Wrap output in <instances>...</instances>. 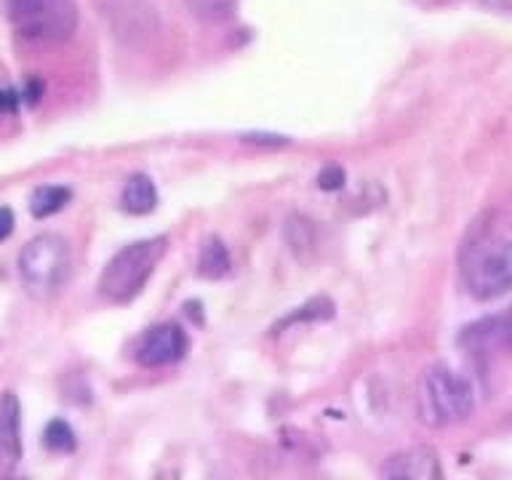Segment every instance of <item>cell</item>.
<instances>
[{"label":"cell","mask_w":512,"mask_h":480,"mask_svg":"<svg viewBox=\"0 0 512 480\" xmlns=\"http://www.w3.org/2000/svg\"><path fill=\"white\" fill-rule=\"evenodd\" d=\"M462 280L480 302L512 291V240L478 235L462 251Z\"/></svg>","instance_id":"obj_1"},{"label":"cell","mask_w":512,"mask_h":480,"mask_svg":"<svg viewBox=\"0 0 512 480\" xmlns=\"http://www.w3.org/2000/svg\"><path fill=\"white\" fill-rule=\"evenodd\" d=\"M475 408V387L448 366H432L419 384V416L430 427H448L467 419Z\"/></svg>","instance_id":"obj_2"},{"label":"cell","mask_w":512,"mask_h":480,"mask_svg":"<svg viewBox=\"0 0 512 480\" xmlns=\"http://www.w3.org/2000/svg\"><path fill=\"white\" fill-rule=\"evenodd\" d=\"M166 254V238H147L128 243L112 256L99 278V294L107 302H131L144 288L155 264Z\"/></svg>","instance_id":"obj_3"},{"label":"cell","mask_w":512,"mask_h":480,"mask_svg":"<svg viewBox=\"0 0 512 480\" xmlns=\"http://www.w3.org/2000/svg\"><path fill=\"white\" fill-rule=\"evenodd\" d=\"M14 30L35 43H62L78 27L75 0H8Z\"/></svg>","instance_id":"obj_4"},{"label":"cell","mask_w":512,"mask_h":480,"mask_svg":"<svg viewBox=\"0 0 512 480\" xmlns=\"http://www.w3.org/2000/svg\"><path fill=\"white\" fill-rule=\"evenodd\" d=\"M70 272V246L59 235H38L19 254V275L35 296L56 294Z\"/></svg>","instance_id":"obj_5"},{"label":"cell","mask_w":512,"mask_h":480,"mask_svg":"<svg viewBox=\"0 0 512 480\" xmlns=\"http://www.w3.org/2000/svg\"><path fill=\"white\" fill-rule=\"evenodd\" d=\"M459 344L475 358H496L512 352V307L470 323L459 334Z\"/></svg>","instance_id":"obj_6"},{"label":"cell","mask_w":512,"mask_h":480,"mask_svg":"<svg viewBox=\"0 0 512 480\" xmlns=\"http://www.w3.org/2000/svg\"><path fill=\"white\" fill-rule=\"evenodd\" d=\"M184 352H187V334L176 323H160V326L147 328L136 344V360L147 368L176 363L179 358H184Z\"/></svg>","instance_id":"obj_7"},{"label":"cell","mask_w":512,"mask_h":480,"mask_svg":"<svg viewBox=\"0 0 512 480\" xmlns=\"http://www.w3.org/2000/svg\"><path fill=\"white\" fill-rule=\"evenodd\" d=\"M104 16L112 22V30L120 38L142 40L155 32L158 22L147 0H104Z\"/></svg>","instance_id":"obj_8"},{"label":"cell","mask_w":512,"mask_h":480,"mask_svg":"<svg viewBox=\"0 0 512 480\" xmlns=\"http://www.w3.org/2000/svg\"><path fill=\"white\" fill-rule=\"evenodd\" d=\"M440 459L430 446H416L390 456L382 467V478L406 480H435L440 478Z\"/></svg>","instance_id":"obj_9"},{"label":"cell","mask_w":512,"mask_h":480,"mask_svg":"<svg viewBox=\"0 0 512 480\" xmlns=\"http://www.w3.org/2000/svg\"><path fill=\"white\" fill-rule=\"evenodd\" d=\"M22 459V408L14 392L0 398V470H14Z\"/></svg>","instance_id":"obj_10"},{"label":"cell","mask_w":512,"mask_h":480,"mask_svg":"<svg viewBox=\"0 0 512 480\" xmlns=\"http://www.w3.org/2000/svg\"><path fill=\"white\" fill-rule=\"evenodd\" d=\"M120 206L128 214H150L152 208L158 206V190H155V184H152L150 176L144 174H134L123 187V195H120Z\"/></svg>","instance_id":"obj_11"},{"label":"cell","mask_w":512,"mask_h":480,"mask_svg":"<svg viewBox=\"0 0 512 480\" xmlns=\"http://www.w3.org/2000/svg\"><path fill=\"white\" fill-rule=\"evenodd\" d=\"M72 192L67 187H59V184H48V187H38L35 195L30 200V211L32 216L38 219H46V216L62 211L67 203H70Z\"/></svg>","instance_id":"obj_12"},{"label":"cell","mask_w":512,"mask_h":480,"mask_svg":"<svg viewBox=\"0 0 512 480\" xmlns=\"http://www.w3.org/2000/svg\"><path fill=\"white\" fill-rule=\"evenodd\" d=\"M200 275L206 278H222L224 272L230 270V254L219 238H208L203 251H200V262H198Z\"/></svg>","instance_id":"obj_13"},{"label":"cell","mask_w":512,"mask_h":480,"mask_svg":"<svg viewBox=\"0 0 512 480\" xmlns=\"http://www.w3.org/2000/svg\"><path fill=\"white\" fill-rule=\"evenodd\" d=\"M43 443L56 454H67L75 448V432L64 419H54V422H48L46 432H43Z\"/></svg>","instance_id":"obj_14"},{"label":"cell","mask_w":512,"mask_h":480,"mask_svg":"<svg viewBox=\"0 0 512 480\" xmlns=\"http://www.w3.org/2000/svg\"><path fill=\"white\" fill-rule=\"evenodd\" d=\"M187 3L203 19H227L235 8V0H187Z\"/></svg>","instance_id":"obj_15"},{"label":"cell","mask_w":512,"mask_h":480,"mask_svg":"<svg viewBox=\"0 0 512 480\" xmlns=\"http://www.w3.org/2000/svg\"><path fill=\"white\" fill-rule=\"evenodd\" d=\"M334 315V304L328 299H312L310 304L299 307V312H294L291 318H286L283 323H296V320H323Z\"/></svg>","instance_id":"obj_16"},{"label":"cell","mask_w":512,"mask_h":480,"mask_svg":"<svg viewBox=\"0 0 512 480\" xmlns=\"http://www.w3.org/2000/svg\"><path fill=\"white\" fill-rule=\"evenodd\" d=\"M286 235H288V243H291V248H294V251L312 246L310 222H304V219H299V216H291V219H288Z\"/></svg>","instance_id":"obj_17"},{"label":"cell","mask_w":512,"mask_h":480,"mask_svg":"<svg viewBox=\"0 0 512 480\" xmlns=\"http://www.w3.org/2000/svg\"><path fill=\"white\" fill-rule=\"evenodd\" d=\"M344 182H347V176H344L342 166H326L318 174L320 190H339Z\"/></svg>","instance_id":"obj_18"},{"label":"cell","mask_w":512,"mask_h":480,"mask_svg":"<svg viewBox=\"0 0 512 480\" xmlns=\"http://www.w3.org/2000/svg\"><path fill=\"white\" fill-rule=\"evenodd\" d=\"M14 232V214H11V208H0V240H6L8 235Z\"/></svg>","instance_id":"obj_19"},{"label":"cell","mask_w":512,"mask_h":480,"mask_svg":"<svg viewBox=\"0 0 512 480\" xmlns=\"http://www.w3.org/2000/svg\"><path fill=\"white\" fill-rule=\"evenodd\" d=\"M480 6L488 11H499V14H512V0H478Z\"/></svg>","instance_id":"obj_20"},{"label":"cell","mask_w":512,"mask_h":480,"mask_svg":"<svg viewBox=\"0 0 512 480\" xmlns=\"http://www.w3.org/2000/svg\"><path fill=\"white\" fill-rule=\"evenodd\" d=\"M14 94H8V91H0V112L14 110Z\"/></svg>","instance_id":"obj_21"}]
</instances>
